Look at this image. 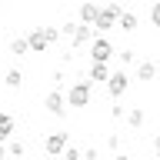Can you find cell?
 <instances>
[{
  "label": "cell",
  "instance_id": "6da1fadb",
  "mask_svg": "<svg viewBox=\"0 0 160 160\" xmlns=\"http://www.w3.org/2000/svg\"><path fill=\"white\" fill-rule=\"evenodd\" d=\"M27 40H30V50H33V53H43L50 43H57V40H60V30L57 27H37V30H30V33H27Z\"/></svg>",
  "mask_w": 160,
  "mask_h": 160
},
{
  "label": "cell",
  "instance_id": "7a4b0ae2",
  "mask_svg": "<svg viewBox=\"0 0 160 160\" xmlns=\"http://www.w3.org/2000/svg\"><path fill=\"white\" fill-rule=\"evenodd\" d=\"M67 147H70V133H67V130H53V133H47V140H43L47 157H63Z\"/></svg>",
  "mask_w": 160,
  "mask_h": 160
},
{
  "label": "cell",
  "instance_id": "3957f363",
  "mask_svg": "<svg viewBox=\"0 0 160 160\" xmlns=\"http://www.w3.org/2000/svg\"><path fill=\"white\" fill-rule=\"evenodd\" d=\"M90 103V80H73L67 90V107H87Z\"/></svg>",
  "mask_w": 160,
  "mask_h": 160
},
{
  "label": "cell",
  "instance_id": "277c9868",
  "mask_svg": "<svg viewBox=\"0 0 160 160\" xmlns=\"http://www.w3.org/2000/svg\"><path fill=\"white\" fill-rule=\"evenodd\" d=\"M110 57H113V43H110V40L100 33V37L90 43V60H93V63H107Z\"/></svg>",
  "mask_w": 160,
  "mask_h": 160
},
{
  "label": "cell",
  "instance_id": "5b68a950",
  "mask_svg": "<svg viewBox=\"0 0 160 160\" xmlns=\"http://www.w3.org/2000/svg\"><path fill=\"white\" fill-rule=\"evenodd\" d=\"M127 90H130V73L127 70H113V77L107 80V93L110 97H123Z\"/></svg>",
  "mask_w": 160,
  "mask_h": 160
},
{
  "label": "cell",
  "instance_id": "8992f818",
  "mask_svg": "<svg viewBox=\"0 0 160 160\" xmlns=\"http://www.w3.org/2000/svg\"><path fill=\"white\" fill-rule=\"evenodd\" d=\"M43 107H47V113H53V117H63V113H67V97H63L60 90H50L47 97H43Z\"/></svg>",
  "mask_w": 160,
  "mask_h": 160
},
{
  "label": "cell",
  "instance_id": "52a82bcc",
  "mask_svg": "<svg viewBox=\"0 0 160 160\" xmlns=\"http://www.w3.org/2000/svg\"><path fill=\"white\" fill-rule=\"evenodd\" d=\"M100 13V3L97 0H83L80 3V23H87V27H93V20H97Z\"/></svg>",
  "mask_w": 160,
  "mask_h": 160
},
{
  "label": "cell",
  "instance_id": "ba28073f",
  "mask_svg": "<svg viewBox=\"0 0 160 160\" xmlns=\"http://www.w3.org/2000/svg\"><path fill=\"white\" fill-rule=\"evenodd\" d=\"M110 77H113V70H110L107 63H90V73H87V80H97V83H107Z\"/></svg>",
  "mask_w": 160,
  "mask_h": 160
},
{
  "label": "cell",
  "instance_id": "9c48e42d",
  "mask_svg": "<svg viewBox=\"0 0 160 160\" xmlns=\"http://www.w3.org/2000/svg\"><path fill=\"white\" fill-rule=\"evenodd\" d=\"M157 63H153V60H143V63H140V67H137V80H153V77H157Z\"/></svg>",
  "mask_w": 160,
  "mask_h": 160
},
{
  "label": "cell",
  "instance_id": "30bf717a",
  "mask_svg": "<svg viewBox=\"0 0 160 160\" xmlns=\"http://www.w3.org/2000/svg\"><path fill=\"white\" fill-rule=\"evenodd\" d=\"M10 53H13V57L30 53V40H27V37H13V40H10Z\"/></svg>",
  "mask_w": 160,
  "mask_h": 160
},
{
  "label": "cell",
  "instance_id": "8fae6325",
  "mask_svg": "<svg viewBox=\"0 0 160 160\" xmlns=\"http://www.w3.org/2000/svg\"><path fill=\"white\" fill-rule=\"evenodd\" d=\"M10 133H13V117L10 113H0V143L10 140Z\"/></svg>",
  "mask_w": 160,
  "mask_h": 160
},
{
  "label": "cell",
  "instance_id": "7c38bea8",
  "mask_svg": "<svg viewBox=\"0 0 160 160\" xmlns=\"http://www.w3.org/2000/svg\"><path fill=\"white\" fill-rule=\"evenodd\" d=\"M3 83H7L10 90H20V87H23V73H20V70H7V77H3Z\"/></svg>",
  "mask_w": 160,
  "mask_h": 160
},
{
  "label": "cell",
  "instance_id": "4fadbf2b",
  "mask_svg": "<svg viewBox=\"0 0 160 160\" xmlns=\"http://www.w3.org/2000/svg\"><path fill=\"white\" fill-rule=\"evenodd\" d=\"M137 23H140L137 13H123V17L117 20V27H120V30H127V33H130V30H137Z\"/></svg>",
  "mask_w": 160,
  "mask_h": 160
},
{
  "label": "cell",
  "instance_id": "5bb4252c",
  "mask_svg": "<svg viewBox=\"0 0 160 160\" xmlns=\"http://www.w3.org/2000/svg\"><path fill=\"white\" fill-rule=\"evenodd\" d=\"M127 123H130V127H143V110H140V107H130L127 110Z\"/></svg>",
  "mask_w": 160,
  "mask_h": 160
},
{
  "label": "cell",
  "instance_id": "9a60e30c",
  "mask_svg": "<svg viewBox=\"0 0 160 160\" xmlns=\"http://www.w3.org/2000/svg\"><path fill=\"white\" fill-rule=\"evenodd\" d=\"M77 27H80V20H67V23L60 27V33H63V37H70V40H73V33H77Z\"/></svg>",
  "mask_w": 160,
  "mask_h": 160
},
{
  "label": "cell",
  "instance_id": "2e32d148",
  "mask_svg": "<svg viewBox=\"0 0 160 160\" xmlns=\"http://www.w3.org/2000/svg\"><path fill=\"white\" fill-rule=\"evenodd\" d=\"M63 160H83V150L70 143V147H67V153H63Z\"/></svg>",
  "mask_w": 160,
  "mask_h": 160
},
{
  "label": "cell",
  "instance_id": "e0dca14e",
  "mask_svg": "<svg viewBox=\"0 0 160 160\" xmlns=\"http://www.w3.org/2000/svg\"><path fill=\"white\" fill-rule=\"evenodd\" d=\"M7 150H10V157H23V140H13Z\"/></svg>",
  "mask_w": 160,
  "mask_h": 160
},
{
  "label": "cell",
  "instance_id": "ac0fdd59",
  "mask_svg": "<svg viewBox=\"0 0 160 160\" xmlns=\"http://www.w3.org/2000/svg\"><path fill=\"white\" fill-rule=\"evenodd\" d=\"M110 117L113 120H127V110L120 107V103H113V107H110Z\"/></svg>",
  "mask_w": 160,
  "mask_h": 160
},
{
  "label": "cell",
  "instance_id": "d6986e66",
  "mask_svg": "<svg viewBox=\"0 0 160 160\" xmlns=\"http://www.w3.org/2000/svg\"><path fill=\"white\" fill-rule=\"evenodd\" d=\"M150 23H153V27H160V0L150 7Z\"/></svg>",
  "mask_w": 160,
  "mask_h": 160
},
{
  "label": "cell",
  "instance_id": "ffe728a7",
  "mask_svg": "<svg viewBox=\"0 0 160 160\" xmlns=\"http://www.w3.org/2000/svg\"><path fill=\"white\" fill-rule=\"evenodd\" d=\"M117 57H120V60H123V63H130V60H133V57H137V53H133V50H130V47H127V50H120V53H117Z\"/></svg>",
  "mask_w": 160,
  "mask_h": 160
},
{
  "label": "cell",
  "instance_id": "44dd1931",
  "mask_svg": "<svg viewBox=\"0 0 160 160\" xmlns=\"http://www.w3.org/2000/svg\"><path fill=\"white\" fill-rule=\"evenodd\" d=\"M107 147H110V150L120 147V137H117V133H110V137H107Z\"/></svg>",
  "mask_w": 160,
  "mask_h": 160
},
{
  "label": "cell",
  "instance_id": "7402d4cb",
  "mask_svg": "<svg viewBox=\"0 0 160 160\" xmlns=\"http://www.w3.org/2000/svg\"><path fill=\"white\" fill-rule=\"evenodd\" d=\"M83 160H97V150L90 147V150H83Z\"/></svg>",
  "mask_w": 160,
  "mask_h": 160
},
{
  "label": "cell",
  "instance_id": "603a6c76",
  "mask_svg": "<svg viewBox=\"0 0 160 160\" xmlns=\"http://www.w3.org/2000/svg\"><path fill=\"white\" fill-rule=\"evenodd\" d=\"M153 153H157V160H160V133L153 137Z\"/></svg>",
  "mask_w": 160,
  "mask_h": 160
},
{
  "label": "cell",
  "instance_id": "cb8c5ba5",
  "mask_svg": "<svg viewBox=\"0 0 160 160\" xmlns=\"http://www.w3.org/2000/svg\"><path fill=\"white\" fill-rule=\"evenodd\" d=\"M7 157H10V150L3 147V143H0V160H7Z\"/></svg>",
  "mask_w": 160,
  "mask_h": 160
},
{
  "label": "cell",
  "instance_id": "d4e9b609",
  "mask_svg": "<svg viewBox=\"0 0 160 160\" xmlns=\"http://www.w3.org/2000/svg\"><path fill=\"white\" fill-rule=\"evenodd\" d=\"M113 160H130V157H127V153H117V157H113Z\"/></svg>",
  "mask_w": 160,
  "mask_h": 160
},
{
  "label": "cell",
  "instance_id": "484cf974",
  "mask_svg": "<svg viewBox=\"0 0 160 160\" xmlns=\"http://www.w3.org/2000/svg\"><path fill=\"white\" fill-rule=\"evenodd\" d=\"M147 3H150V7H153V3H157V0H147Z\"/></svg>",
  "mask_w": 160,
  "mask_h": 160
}]
</instances>
